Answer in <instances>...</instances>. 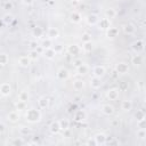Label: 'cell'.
Listing matches in <instances>:
<instances>
[{
	"label": "cell",
	"mask_w": 146,
	"mask_h": 146,
	"mask_svg": "<svg viewBox=\"0 0 146 146\" xmlns=\"http://www.w3.org/2000/svg\"><path fill=\"white\" fill-rule=\"evenodd\" d=\"M41 117H42V114H41L40 110H38L35 107H31L25 112V120L29 123H32V124L38 123L41 121Z\"/></svg>",
	"instance_id": "1"
},
{
	"label": "cell",
	"mask_w": 146,
	"mask_h": 146,
	"mask_svg": "<svg viewBox=\"0 0 146 146\" xmlns=\"http://www.w3.org/2000/svg\"><path fill=\"white\" fill-rule=\"evenodd\" d=\"M131 50L135 52V54H141L145 49V43H144V40L141 39H137L136 41H133L131 43Z\"/></svg>",
	"instance_id": "2"
},
{
	"label": "cell",
	"mask_w": 146,
	"mask_h": 146,
	"mask_svg": "<svg viewBox=\"0 0 146 146\" xmlns=\"http://www.w3.org/2000/svg\"><path fill=\"white\" fill-rule=\"evenodd\" d=\"M129 70H130L129 68V65L125 62H119L115 65V73H117V74L124 75V74H127L129 72Z\"/></svg>",
	"instance_id": "3"
},
{
	"label": "cell",
	"mask_w": 146,
	"mask_h": 146,
	"mask_svg": "<svg viewBox=\"0 0 146 146\" xmlns=\"http://www.w3.org/2000/svg\"><path fill=\"white\" fill-rule=\"evenodd\" d=\"M120 88H111L106 91V98L108 100H116L120 96Z\"/></svg>",
	"instance_id": "4"
},
{
	"label": "cell",
	"mask_w": 146,
	"mask_h": 146,
	"mask_svg": "<svg viewBox=\"0 0 146 146\" xmlns=\"http://www.w3.org/2000/svg\"><path fill=\"white\" fill-rule=\"evenodd\" d=\"M94 140H95L96 145L102 146V145H105L107 143V136L104 132H98L94 136Z\"/></svg>",
	"instance_id": "5"
},
{
	"label": "cell",
	"mask_w": 146,
	"mask_h": 146,
	"mask_svg": "<svg viewBox=\"0 0 146 146\" xmlns=\"http://www.w3.org/2000/svg\"><path fill=\"white\" fill-rule=\"evenodd\" d=\"M106 73V68L103 65H96L92 67V76L96 78H103Z\"/></svg>",
	"instance_id": "6"
},
{
	"label": "cell",
	"mask_w": 146,
	"mask_h": 146,
	"mask_svg": "<svg viewBox=\"0 0 146 146\" xmlns=\"http://www.w3.org/2000/svg\"><path fill=\"white\" fill-rule=\"evenodd\" d=\"M66 51H67L68 55L76 56V55H79V54L81 52V48H80V46L76 44V43H71V44H68V46L66 47Z\"/></svg>",
	"instance_id": "7"
},
{
	"label": "cell",
	"mask_w": 146,
	"mask_h": 146,
	"mask_svg": "<svg viewBox=\"0 0 146 146\" xmlns=\"http://www.w3.org/2000/svg\"><path fill=\"white\" fill-rule=\"evenodd\" d=\"M11 94V86L9 82H2L0 84V95L3 97H7Z\"/></svg>",
	"instance_id": "8"
},
{
	"label": "cell",
	"mask_w": 146,
	"mask_h": 146,
	"mask_svg": "<svg viewBox=\"0 0 146 146\" xmlns=\"http://www.w3.org/2000/svg\"><path fill=\"white\" fill-rule=\"evenodd\" d=\"M56 76H57V79H58V80L65 81V80H67V79L70 78V72H68V70H67V68H65V67H60V68L57 71Z\"/></svg>",
	"instance_id": "9"
},
{
	"label": "cell",
	"mask_w": 146,
	"mask_h": 146,
	"mask_svg": "<svg viewBox=\"0 0 146 146\" xmlns=\"http://www.w3.org/2000/svg\"><path fill=\"white\" fill-rule=\"evenodd\" d=\"M100 111H102V113H103V114H105V115H107V116L113 115V114H114V112H115L114 106H113V105H111V104H103V105H102V107H100Z\"/></svg>",
	"instance_id": "10"
},
{
	"label": "cell",
	"mask_w": 146,
	"mask_h": 146,
	"mask_svg": "<svg viewBox=\"0 0 146 146\" xmlns=\"http://www.w3.org/2000/svg\"><path fill=\"white\" fill-rule=\"evenodd\" d=\"M98 21H99V16H98L97 14H94V13L89 14V15L86 17V22H87V24L90 25V26L96 25V24L98 23Z\"/></svg>",
	"instance_id": "11"
},
{
	"label": "cell",
	"mask_w": 146,
	"mask_h": 146,
	"mask_svg": "<svg viewBox=\"0 0 146 146\" xmlns=\"http://www.w3.org/2000/svg\"><path fill=\"white\" fill-rule=\"evenodd\" d=\"M49 131H50L52 135H58V133L62 131L58 120H55V121H52V122L50 123V125H49Z\"/></svg>",
	"instance_id": "12"
},
{
	"label": "cell",
	"mask_w": 146,
	"mask_h": 146,
	"mask_svg": "<svg viewBox=\"0 0 146 146\" xmlns=\"http://www.w3.org/2000/svg\"><path fill=\"white\" fill-rule=\"evenodd\" d=\"M97 24H98V26H99L100 30L106 31L107 29L111 27V19H108V18H106V17H104V18H99V21H98Z\"/></svg>",
	"instance_id": "13"
},
{
	"label": "cell",
	"mask_w": 146,
	"mask_h": 146,
	"mask_svg": "<svg viewBox=\"0 0 146 146\" xmlns=\"http://www.w3.org/2000/svg\"><path fill=\"white\" fill-rule=\"evenodd\" d=\"M73 117H74V121L82 122V121H84L87 119V114H86V112L83 110H78V111H75Z\"/></svg>",
	"instance_id": "14"
},
{
	"label": "cell",
	"mask_w": 146,
	"mask_h": 146,
	"mask_svg": "<svg viewBox=\"0 0 146 146\" xmlns=\"http://www.w3.org/2000/svg\"><path fill=\"white\" fill-rule=\"evenodd\" d=\"M119 33H120V30H119L117 27L111 26L110 29L106 30V36H107L108 39H115V38L119 35Z\"/></svg>",
	"instance_id": "15"
},
{
	"label": "cell",
	"mask_w": 146,
	"mask_h": 146,
	"mask_svg": "<svg viewBox=\"0 0 146 146\" xmlns=\"http://www.w3.org/2000/svg\"><path fill=\"white\" fill-rule=\"evenodd\" d=\"M102 86H103L102 78H96V76H92V78L90 79V87H91L92 89H99Z\"/></svg>",
	"instance_id": "16"
},
{
	"label": "cell",
	"mask_w": 146,
	"mask_h": 146,
	"mask_svg": "<svg viewBox=\"0 0 146 146\" xmlns=\"http://www.w3.org/2000/svg\"><path fill=\"white\" fill-rule=\"evenodd\" d=\"M7 119H8V121H10L11 123H16V122H18V120H19V113H18V111H10L8 114H7Z\"/></svg>",
	"instance_id": "17"
},
{
	"label": "cell",
	"mask_w": 146,
	"mask_h": 146,
	"mask_svg": "<svg viewBox=\"0 0 146 146\" xmlns=\"http://www.w3.org/2000/svg\"><path fill=\"white\" fill-rule=\"evenodd\" d=\"M122 30H123V32H124L125 34H128V35H132V34L136 32V27H135V25L131 24V23L124 24V25L122 26Z\"/></svg>",
	"instance_id": "18"
},
{
	"label": "cell",
	"mask_w": 146,
	"mask_h": 146,
	"mask_svg": "<svg viewBox=\"0 0 146 146\" xmlns=\"http://www.w3.org/2000/svg\"><path fill=\"white\" fill-rule=\"evenodd\" d=\"M38 106L41 108V110H46L48 108L49 106V98L47 96H42L38 99Z\"/></svg>",
	"instance_id": "19"
},
{
	"label": "cell",
	"mask_w": 146,
	"mask_h": 146,
	"mask_svg": "<svg viewBox=\"0 0 146 146\" xmlns=\"http://www.w3.org/2000/svg\"><path fill=\"white\" fill-rule=\"evenodd\" d=\"M47 36L52 39V40L57 39L59 36V30L57 27H49L48 31H47Z\"/></svg>",
	"instance_id": "20"
},
{
	"label": "cell",
	"mask_w": 146,
	"mask_h": 146,
	"mask_svg": "<svg viewBox=\"0 0 146 146\" xmlns=\"http://www.w3.org/2000/svg\"><path fill=\"white\" fill-rule=\"evenodd\" d=\"M56 51H55V49L54 48H48V49H43V51H42V55L44 56V58H47V59H54L55 58V56H56Z\"/></svg>",
	"instance_id": "21"
},
{
	"label": "cell",
	"mask_w": 146,
	"mask_h": 146,
	"mask_svg": "<svg viewBox=\"0 0 146 146\" xmlns=\"http://www.w3.org/2000/svg\"><path fill=\"white\" fill-rule=\"evenodd\" d=\"M143 56L140 55V54H136V55H133L132 57H131V64L133 65V66H136V67H138V66H140L141 64H143Z\"/></svg>",
	"instance_id": "22"
},
{
	"label": "cell",
	"mask_w": 146,
	"mask_h": 146,
	"mask_svg": "<svg viewBox=\"0 0 146 146\" xmlns=\"http://www.w3.org/2000/svg\"><path fill=\"white\" fill-rule=\"evenodd\" d=\"M31 59L29 56H21L18 58V65L22 66V67H29L31 65Z\"/></svg>",
	"instance_id": "23"
},
{
	"label": "cell",
	"mask_w": 146,
	"mask_h": 146,
	"mask_svg": "<svg viewBox=\"0 0 146 146\" xmlns=\"http://www.w3.org/2000/svg\"><path fill=\"white\" fill-rule=\"evenodd\" d=\"M70 21L73 23V24H79L81 21H82V17L80 15V13L78 11H72L70 14Z\"/></svg>",
	"instance_id": "24"
},
{
	"label": "cell",
	"mask_w": 146,
	"mask_h": 146,
	"mask_svg": "<svg viewBox=\"0 0 146 146\" xmlns=\"http://www.w3.org/2000/svg\"><path fill=\"white\" fill-rule=\"evenodd\" d=\"M121 110L123 112H130L132 110V102L129 99H124L121 103Z\"/></svg>",
	"instance_id": "25"
},
{
	"label": "cell",
	"mask_w": 146,
	"mask_h": 146,
	"mask_svg": "<svg viewBox=\"0 0 146 146\" xmlns=\"http://www.w3.org/2000/svg\"><path fill=\"white\" fill-rule=\"evenodd\" d=\"M72 86H73V89L75 91H80V90H82L84 88V81L82 79H76V80L73 81Z\"/></svg>",
	"instance_id": "26"
},
{
	"label": "cell",
	"mask_w": 146,
	"mask_h": 146,
	"mask_svg": "<svg viewBox=\"0 0 146 146\" xmlns=\"http://www.w3.org/2000/svg\"><path fill=\"white\" fill-rule=\"evenodd\" d=\"M92 49H94L92 41H87V42H83V43H82V48H81V50H82L83 52L89 54V52L92 51Z\"/></svg>",
	"instance_id": "27"
},
{
	"label": "cell",
	"mask_w": 146,
	"mask_h": 146,
	"mask_svg": "<svg viewBox=\"0 0 146 146\" xmlns=\"http://www.w3.org/2000/svg\"><path fill=\"white\" fill-rule=\"evenodd\" d=\"M76 72H78V74H80V75H86V74L89 72V66H88L86 63H82L80 66L76 67Z\"/></svg>",
	"instance_id": "28"
},
{
	"label": "cell",
	"mask_w": 146,
	"mask_h": 146,
	"mask_svg": "<svg viewBox=\"0 0 146 146\" xmlns=\"http://www.w3.org/2000/svg\"><path fill=\"white\" fill-rule=\"evenodd\" d=\"M43 49H48V48H52L54 46V40L50 39V38H46L41 41V44H40Z\"/></svg>",
	"instance_id": "29"
},
{
	"label": "cell",
	"mask_w": 146,
	"mask_h": 146,
	"mask_svg": "<svg viewBox=\"0 0 146 146\" xmlns=\"http://www.w3.org/2000/svg\"><path fill=\"white\" fill-rule=\"evenodd\" d=\"M105 17L108 18V19H112V18H115L116 17V10L114 8H107L104 13Z\"/></svg>",
	"instance_id": "30"
},
{
	"label": "cell",
	"mask_w": 146,
	"mask_h": 146,
	"mask_svg": "<svg viewBox=\"0 0 146 146\" xmlns=\"http://www.w3.org/2000/svg\"><path fill=\"white\" fill-rule=\"evenodd\" d=\"M2 22H3V24H6V25H9V24H11L13 23V21H14V15L13 14H10V13H7V14H5L3 16H2Z\"/></svg>",
	"instance_id": "31"
},
{
	"label": "cell",
	"mask_w": 146,
	"mask_h": 146,
	"mask_svg": "<svg viewBox=\"0 0 146 146\" xmlns=\"http://www.w3.org/2000/svg\"><path fill=\"white\" fill-rule=\"evenodd\" d=\"M58 121H59V125H60L62 131H67L70 129V121L67 119H62V120H58Z\"/></svg>",
	"instance_id": "32"
},
{
	"label": "cell",
	"mask_w": 146,
	"mask_h": 146,
	"mask_svg": "<svg viewBox=\"0 0 146 146\" xmlns=\"http://www.w3.org/2000/svg\"><path fill=\"white\" fill-rule=\"evenodd\" d=\"M15 110L21 112V111H25L26 110V102H23V100H17L15 103Z\"/></svg>",
	"instance_id": "33"
},
{
	"label": "cell",
	"mask_w": 146,
	"mask_h": 146,
	"mask_svg": "<svg viewBox=\"0 0 146 146\" xmlns=\"http://www.w3.org/2000/svg\"><path fill=\"white\" fill-rule=\"evenodd\" d=\"M136 136H137V138L140 139V140L146 139V129H145V128H139V129L136 131Z\"/></svg>",
	"instance_id": "34"
},
{
	"label": "cell",
	"mask_w": 146,
	"mask_h": 146,
	"mask_svg": "<svg viewBox=\"0 0 146 146\" xmlns=\"http://www.w3.org/2000/svg\"><path fill=\"white\" fill-rule=\"evenodd\" d=\"M18 99H19V100H23V102H27V100L30 99V94H29V91H26V90L21 91V92L18 94Z\"/></svg>",
	"instance_id": "35"
},
{
	"label": "cell",
	"mask_w": 146,
	"mask_h": 146,
	"mask_svg": "<svg viewBox=\"0 0 146 146\" xmlns=\"http://www.w3.org/2000/svg\"><path fill=\"white\" fill-rule=\"evenodd\" d=\"M32 34H33V36H35V38H40V36H42V34H43V30H42L40 26H35V27H33V30H32Z\"/></svg>",
	"instance_id": "36"
},
{
	"label": "cell",
	"mask_w": 146,
	"mask_h": 146,
	"mask_svg": "<svg viewBox=\"0 0 146 146\" xmlns=\"http://www.w3.org/2000/svg\"><path fill=\"white\" fill-rule=\"evenodd\" d=\"M39 52H38V50L36 49H31L30 51H29V57H30V59L31 60H38V58H39Z\"/></svg>",
	"instance_id": "37"
},
{
	"label": "cell",
	"mask_w": 146,
	"mask_h": 146,
	"mask_svg": "<svg viewBox=\"0 0 146 146\" xmlns=\"http://www.w3.org/2000/svg\"><path fill=\"white\" fill-rule=\"evenodd\" d=\"M135 117L137 120V122H140V121H144L145 120V113L143 110H137V112L135 113Z\"/></svg>",
	"instance_id": "38"
},
{
	"label": "cell",
	"mask_w": 146,
	"mask_h": 146,
	"mask_svg": "<svg viewBox=\"0 0 146 146\" xmlns=\"http://www.w3.org/2000/svg\"><path fill=\"white\" fill-rule=\"evenodd\" d=\"M8 60H9V57L7 54H0V66L7 65Z\"/></svg>",
	"instance_id": "39"
},
{
	"label": "cell",
	"mask_w": 146,
	"mask_h": 146,
	"mask_svg": "<svg viewBox=\"0 0 146 146\" xmlns=\"http://www.w3.org/2000/svg\"><path fill=\"white\" fill-rule=\"evenodd\" d=\"M19 133H21L22 136H27V135H30V133H31V129H30L29 127L22 125V127L19 128Z\"/></svg>",
	"instance_id": "40"
},
{
	"label": "cell",
	"mask_w": 146,
	"mask_h": 146,
	"mask_svg": "<svg viewBox=\"0 0 146 146\" xmlns=\"http://www.w3.org/2000/svg\"><path fill=\"white\" fill-rule=\"evenodd\" d=\"M81 40H82V42H87V41H91V35L89 34V33H83L82 34V36H81Z\"/></svg>",
	"instance_id": "41"
},
{
	"label": "cell",
	"mask_w": 146,
	"mask_h": 146,
	"mask_svg": "<svg viewBox=\"0 0 146 146\" xmlns=\"http://www.w3.org/2000/svg\"><path fill=\"white\" fill-rule=\"evenodd\" d=\"M24 144V141L21 139V138H16V139H14L13 141H11V145H15V146H21V145H23Z\"/></svg>",
	"instance_id": "42"
},
{
	"label": "cell",
	"mask_w": 146,
	"mask_h": 146,
	"mask_svg": "<svg viewBox=\"0 0 146 146\" xmlns=\"http://www.w3.org/2000/svg\"><path fill=\"white\" fill-rule=\"evenodd\" d=\"M82 63H83V62H82V59H80V58H76V59H74V60H73V66L76 68V67H78V66H80Z\"/></svg>",
	"instance_id": "43"
},
{
	"label": "cell",
	"mask_w": 146,
	"mask_h": 146,
	"mask_svg": "<svg viewBox=\"0 0 146 146\" xmlns=\"http://www.w3.org/2000/svg\"><path fill=\"white\" fill-rule=\"evenodd\" d=\"M6 131V124L3 122H0V135H2Z\"/></svg>",
	"instance_id": "44"
},
{
	"label": "cell",
	"mask_w": 146,
	"mask_h": 146,
	"mask_svg": "<svg viewBox=\"0 0 146 146\" xmlns=\"http://www.w3.org/2000/svg\"><path fill=\"white\" fill-rule=\"evenodd\" d=\"M30 47H31V49H36V47H38V42L36 41H31L30 42Z\"/></svg>",
	"instance_id": "45"
},
{
	"label": "cell",
	"mask_w": 146,
	"mask_h": 146,
	"mask_svg": "<svg viewBox=\"0 0 146 146\" xmlns=\"http://www.w3.org/2000/svg\"><path fill=\"white\" fill-rule=\"evenodd\" d=\"M11 8H13V3L10 1L5 2V9H11Z\"/></svg>",
	"instance_id": "46"
},
{
	"label": "cell",
	"mask_w": 146,
	"mask_h": 146,
	"mask_svg": "<svg viewBox=\"0 0 146 146\" xmlns=\"http://www.w3.org/2000/svg\"><path fill=\"white\" fill-rule=\"evenodd\" d=\"M22 1H23L24 5H27V6H30V5L33 3V0H22Z\"/></svg>",
	"instance_id": "47"
},
{
	"label": "cell",
	"mask_w": 146,
	"mask_h": 146,
	"mask_svg": "<svg viewBox=\"0 0 146 146\" xmlns=\"http://www.w3.org/2000/svg\"><path fill=\"white\" fill-rule=\"evenodd\" d=\"M52 48L55 49V51H56V52L62 50V46H60V44H57V46H55V47H52Z\"/></svg>",
	"instance_id": "48"
},
{
	"label": "cell",
	"mask_w": 146,
	"mask_h": 146,
	"mask_svg": "<svg viewBox=\"0 0 146 146\" xmlns=\"http://www.w3.org/2000/svg\"><path fill=\"white\" fill-rule=\"evenodd\" d=\"M87 144H88V145H96L94 139H92V140H88V141H87Z\"/></svg>",
	"instance_id": "49"
},
{
	"label": "cell",
	"mask_w": 146,
	"mask_h": 146,
	"mask_svg": "<svg viewBox=\"0 0 146 146\" xmlns=\"http://www.w3.org/2000/svg\"><path fill=\"white\" fill-rule=\"evenodd\" d=\"M74 1H78L79 2V1H82V0H74Z\"/></svg>",
	"instance_id": "50"
},
{
	"label": "cell",
	"mask_w": 146,
	"mask_h": 146,
	"mask_svg": "<svg viewBox=\"0 0 146 146\" xmlns=\"http://www.w3.org/2000/svg\"><path fill=\"white\" fill-rule=\"evenodd\" d=\"M120 1H128V0H120Z\"/></svg>",
	"instance_id": "51"
}]
</instances>
